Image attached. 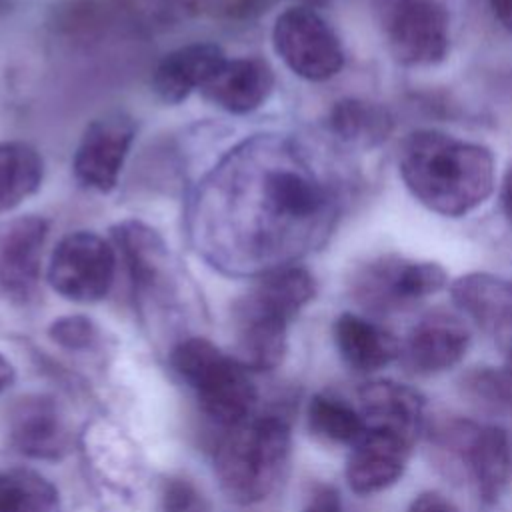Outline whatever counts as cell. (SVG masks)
Returning a JSON list of instances; mask_svg holds the SVG:
<instances>
[{
	"mask_svg": "<svg viewBox=\"0 0 512 512\" xmlns=\"http://www.w3.org/2000/svg\"><path fill=\"white\" fill-rule=\"evenodd\" d=\"M114 240L128 260L134 282L150 284L166 256L162 238L146 224L128 220L114 228Z\"/></svg>",
	"mask_w": 512,
	"mask_h": 512,
	"instance_id": "cell-23",
	"label": "cell"
},
{
	"mask_svg": "<svg viewBox=\"0 0 512 512\" xmlns=\"http://www.w3.org/2000/svg\"><path fill=\"white\" fill-rule=\"evenodd\" d=\"M470 344L466 324L446 312L424 316L408 334L400 354L416 374H436L458 364Z\"/></svg>",
	"mask_w": 512,
	"mask_h": 512,
	"instance_id": "cell-14",
	"label": "cell"
},
{
	"mask_svg": "<svg viewBox=\"0 0 512 512\" xmlns=\"http://www.w3.org/2000/svg\"><path fill=\"white\" fill-rule=\"evenodd\" d=\"M330 128L346 144L372 148L382 144L392 132L390 112L360 98L338 100L330 110Z\"/></svg>",
	"mask_w": 512,
	"mask_h": 512,
	"instance_id": "cell-20",
	"label": "cell"
},
{
	"mask_svg": "<svg viewBox=\"0 0 512 512\" xmlns=\"http://www.w3.org/2000/svg\"><path fill=\"white\" fill-rule=\"evenodd\" d=\"M44 176L40 154L24 142H0V214L32 196Z\"/></svg>",
	"mask_w": 512,
	"mask_h": 512,
	"instance_id": "cell-21",
	"label": "cell"
},
{
	"mask_svg": "<svg viewBox=\"0 0 512 512\" xmlns=\"http://www.w3.org/2000/svg\"><path fill=\"white\" fill-rule=\"evenodd\" d=\"M96 336V326L84 316H64L50 326V338L68 350L90 348Z\"/></svg>",
	"mask_w": 512,
	"mask_h": 512,
	"instance_id": "cell-26",
	"label": "cell"
},
{
	"mask_svg": "<svg viewBox=\"0 0 512 512\" xmlns=\"http://www.w3.org/2000/svg\"><path fill=\"white\" fill-rule=\"evenodd\" d=\"M226 62L218 44L194 42L166 54L154 70V90L168 102L178 104L196 88H204Z\"/></svg>",
	"mask_w": 512,
	"mask_h": 512,
	"instance_id": "cell-17",
	"label": "cell"
},
{
	"mask_svg": "<svg viewBox=\"0 0 512 512\" xmlns=\"http://www.w3.org/2000/svg\"><path fill=\"white\" fill-rule=\"evenodd\" d=\"M14 380V368L12 364L0 354V392L6 390Z\"/></svg>",
	"mask_w": 512,
	"mask_h": 512,
	"instance_id": "cell-32",
	"label": "cell"
},
{
	"mask_svg": "<svg viewBox=\"0 0 512 512\" xmlns=\"http://www.w3.org/2000/svg\"><path fill=\"white\" fill-rule=\"evenodd\" d=\"M358 402L366 432H384L412 446L424 422V398L414 388L376 380L362 386Z\"/></svg>",
	"mask_w": 512,
	"mask_h": 512,
	"instance_id": "cell-15",
	"label": "cell"
},
{
	"mask_svg": "<svg viewBox=\"0 0 512 512\" xmlns=\"http://www.w3.org/2000/svg\"><path fill=\"white\" fill-rule=\"evenodd\" d=\"M410 444L384 434L364 432L354 442V450L346 464V480L358 494H372L392 486L404 474Z\"/></svg>",
	"mask_w": 512,
	"mask_h": 512,
	"instance_id": "cell-16",
	"label": "cell"
},
{
	"mask_svg": "<svg viewBox=\"0 0 512 512\" xmlns=\"http://www.w3.org/2000/svg\"><path fill=\"white\" fill-rule=\"evenodd\" d=\"M236 360L250 372L276 368L286 354L290 318L258 298L252 290L240 298L232 312Z\"/></svg>",
	"mask_w": 512,
	"mask_h": 512,
	"instance_id": "cell-9",
	"label": "cell"
},
{
	"mask_svg": "<svg viewBox=\"0 0 512 512\" xmlns=\"http://www.w3.org/2000/svg\"><path fill=\"white\" fill-rule=\"evenodd\" d=\"M386 40L404 66H432L450 48V18L438 0H392L386 12Z\"/></svg>",
	"mask_w": 512,
	"mask_h": 512,
	"instance_id": "cell-7",
	"label": "cell"
},
{
	"mask_svg": "<svg viewBox=\"0 0 512 512\" xmlns=\"http://www.w3.org/2000/svg\"><path fill=\"white\" fill-rule=\"evenodd\" d=\"M162 512H206L202 494L188 482L172 478L162 488Z\"/></svg>",
	"mask_w": 512,
	"mask_h": 512,
	"instance_id": "cell-27",
	"label": "cell"
},
{
	"mask_svg": "<svg viewBox=\"0 0 512 512\" xmlns=\"http://www.w3.org/2000/svg\"><path fill=\"white\" fill-rule=\"evenodd\" d=\"M446 282V270L436 262L382 254L356 268L350 294L362 308L388 314L440 292Z\"/></svg>",
	"mask_w": 512,
	"mask_h": 512,
	"instance_id": "cell-4",
	"label": "cell"
},
{
	"mask_svg": "<svg viewBox=\"0 0 512 512\" xmlns=\"http://www.w3.org/2000/svg\"><path fill=\"white\" fill-rule=\"evenodd\" d=\"M306 418L308 428L316 436L330 442H358L366 432V424L360 412H356L344 400L328 394H316L310 398Z\"/></svg>",
	"mask_w": 512,
	"mask_h": 512,
	"instance_id": "cell-24",
	"label": "cell"
},
{
	"mask_svg": "<svg viewBox=\"0 0 512 512\" xmlns=\"http://www.w3.org/2000/svg\"><path fill=\"white\" fill-rule=\"evenodd\" d=\"M332 334L342 360L358 372L378 370L400 354L394 334L352 312H344L334 320Z\"/></svg>",
	"mask_w": 512,
	"mask_h": 512,
	"instance_id": "cell-19",
	"label": "cell"
},
{
	"mask_svg": "<svg viewBox=\"0 0 512 512\" xmlns=\"http://www.w3.org/2000/svg\"><path fill=\"white\" fill-rule=\"evenodd\" d=\"M468 392L492 406H512V348L502 368H480L464 380Z\"/></svg>",
	"mask_w": 512,
	"mask_h": 512,
	"instance_id": "cell-25",
	"label": "cell"
},
{
	"mask_svg": "<svg viewBox=\"0 0 512 512\" xmlns=\"http://www.w3.org/2000/svg\"><path fill=\"white\" fill-rule=\"evenodd\" d=\"M58 488L30 468L0 470V512H60Z\"/></svg>",
	"mask_w": 512,
	"mask_h": 512,
	"instance_id": "cell-22",
	"label": "cell"
},
{
	"mask_svg": "<svg viewBox=\"0 0 512 512\" xmlns=\"http://www.w3.org/2000/svg\"><path fill=\"white\" fill-rule=\"evenodd\" d=\"M12 446L36 460H60L70 450V428L60 404L48 394H26L8 410Z\"/></svg>",
	"mask_w": 512,
	"mask_h": 512,
	"instance_id": "cell-12",
	"label": "cell"
},
{
	"mask_svg": "<svg viewBox=\"0 0 512 512\" xmlns=\"http://www.w3.org/2000/svg\"><path fill=\"white\" fill-rule=\"evenodd\" d=\"M132 140L134 124L124 114H106L90 122L72 162L78 182L98 192L112 190Z\"/></svg>",
	"mask_w": 512,
	"mask_h": 512,
	"instance_id": "cell-11",
	"label": "cell"
},
{
	"mask_svg": "<svg viewBox=\"0 0 512 512\" xmlns=\"http://www.w3.org/2000/svg\"><path fill=\"white\" fill-rule=\"evenodd\" d=\"M452 302L502 348H512V282L468 272L450 284Z\"/></svg>",
	"mask_w": 512,
	"mask_h": 512,
	"instance_id": "cell-13",
	"label": "cell"
},
{
	"mask_svg": "<svg viewBox=\"0 0 512 512\" xmlns=\"http://www.w3.org/2000/svg\"><path fill=\"white\" fill-rule=\"evenodd\" d=\"M272 44L282 62L304 80H328L344 66V50L336 32L308 6H290L278 14Z\"/></svg>",
	"mask_w": 512,
	"mask_h": 512,
	"instance_id": "cell-5",
	"label": "cell"
},
{
	"mask_svg": "<svg viewBox=\"0 0 512 512\" xmlns=\"http://www.w3.org/2000/svg\"><path fill=\"white\" fill-rule=\"evenodd\" d=\"M408 512H460V510L454 506V502H450L440 492H422L412 500Z\"/></svg>",
	"mask_w": 512,
	"mask_h": 512,
	"instance_id": "cell-29",
	"label": "cell"
},
{
	"mask_svg": "<svg viewBox=\"0 0 512 512\" xmlns=\"http://www.w3.org/2000/svg\"><path fill=\"white\" fill-rule=\"evenodd\" d=\"M398 170L422 206L448 218L476 210L494 190L492 152L438 130L410 132L400 144Z\"/></svg>",
	"mask_w": 512,
	"mask_h": 512,
	"instance_id": "cell-1",
	"label": "cell"
},
{
	"mask_svg": "<svg viewBox=\"0 0 512 512\" xmlns=\"http://www.w3.org/2000/svg\"><path fill=\"white\" fill-rule=\"evenodd\" d=\"M446 444L466 462L484 502H496L510 476V442L500 426L454 422L444 432Z\"/></svg>",
	"mask_w": 512,
	"mask_h": 512,
	"instance_id": "cell-10",
	"label": "cell"
},
{
	"mask_svg": "<svg viewBox=\"0 0 512 512\" xmlns=\"http://www.w3.org/2000/svg\"><path fill=\"white\" fill-rule=\"evenodd\" d=\"M302 512H340V498L332 486H316Z\"/></svg>",
	"mask_w": 512,
	"mask_h": 512,
	"instance_id": "cell-28",
	"label": "cell"
},
{
	"mask_svg": "<svg viewBox=\"0 0 512 512\" xmlns=\"http://www.w3.org/2000/svg\"><path fill=\"white\" fill-rule=\"evenodd\" d=\"M274 86V74L262 58L226 60L216 76L202 88L204 96L216 106L244 114L266 102Z\"/></svg>",
	"mask_w": 512,
	"mask_h": 512,
	"instance_id": "cell-18",
	"label": "cell"
},
{
	"mask_svg": "<svg viewBox=\"0 0 512 512\" xmlns=\"http://www.w3.org/2000/svg\"><path fill=\"white\" fill-rule=\"evenodd\" d=\"M48 222L26 214L0 220V290L14 302L34 298L40 282Z\"/></svg>",
	"mask_w": 512,
	"mask_h": 512,
	"instance_id": "cell-8",
	"label": "cell"
},
{
	"mask_svg": "<svg viewBox=\"0 0 512 512\" xmlns=\"http://www.w3.org/2000/svg\"><path fill=\"white\" fill-rule=\"evenodd\" d=\"M170 362L214 422L232 428L252 416L256 386L250 370L234 354H226L210 340L196 336L178 342Z\"/></svg>",
	"mask_w": 512,
	"mask_h": 512,
	"instance_id": "cell-3",
	"label": "cell"
},
{
	"mask_svg": "<svg viewBox=\"0 0 512 512\" xmlns=\"http://www.w3.org/2000/svg\"><path fill=\"white\" fill-rule=\"evenodd\" d=\"M490 6L498 22L512 32V0H490Z\"/></svg>",
	"mask_w": 512,
	"mask_h": 512,
	"instance_id": "cell-31",
	"label": "cell"
},
{
	"mask_svg": "<svg viewBox=\"0 0 512 512\" xmlns=\"http://www.w3.org/2000/svg\"><path fill=\"white\" fill-rule=\"evenodd\" d=\"M116 252L102 236L78 230L64 236L48 264L50 286L72 302H98L112 288Z\"/></svg>",
	"mask_w": 512,
	"mask_h": 512,
	"instance_id": "cell-6",
	"label": "cell"
},
{
	"mask_svg": "<svg viewBox=\"0 0 512 512\" xmlns=\"http://www.w3.org/2000/svg\"><path fill=\"white\" fill-rule=\"evenodd\" d=\"M290 454V426L278 414L248 418L228 430L214 454L222 492L236 504L262 502L280 482Z\"/></svg>",
	"mask_w": 512,
	"mask_h": 512,
	"instance_id": "cell-2",
	"label": "cell"
},
{
	"mask_svg": "<svg viewBox=\"0 0 512 512\" xmlns=\"http://www.w3.org/2000/svg\"><path fill=\"white\" fill-rule=\"evenodd\" d=\"M500 200H502V210L512 224V164L508 166L504 180H502V190H500Z\"/></svg>",
	"mask_w": 512,
	"mask_h": 512,
	"instance_id": "cell-30",
	"label": "cell"
}]
</instances>
